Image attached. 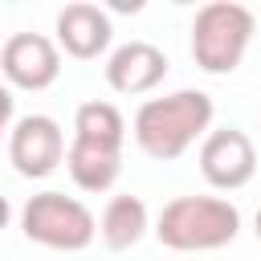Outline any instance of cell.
Instances as JSON below:
<instances>
[{"instance_id":"9a60e30c","label":"cell","mask_w":261,"mask_h":261,"mask_svg":"<svg viewBox=\"0 0 261 261\" xmlns=\"http://www.w3.org/2000/svg\"><path fill=\"white\" fill-rule=\"evenodd\" d=\"M253 232H257V241H261V208H257V216H253Z\"/></svg>"},{"instance_id":"ba28073f","label":"cell","mask_w":261,"mask_h":261,"mask_svg":"<svg viewBox=\"0 0 261 261\" xmlns=\"http://www.w3.org/2000/svg\"><path fill=\"white\" fill-rule=\"evenodd\" d=\"M110 37H114V24H110L106 8H98L90 0L65 4L57 12V45L77 61H94L98 53H106Z\"/></svg>"},{"instance_id":"7c38bea8","label":"cell","mask_w":261,"mask_h":261,"mask_svg":"<svg viewBox=\"0 0 261 261\" xmlns=\"http://www.w3.org/2000/svg\"><path fill=\"white\" fill-rule=\"evenodd\" d=\"M73 135L77 139H98V143H122L126 139V118L114 102H82L73 114Z\"/></svg>"},{"instance_id":"5b68a950","label":"cell","mask_w":261,"mask_h":261,"mask_svg":"<svg viewBox=\"0 0 261 261\" xmlns=\"http://www.w3.org/2000/svg\"><path fill=\"white\" fill-rule=\"evenodd\" d=\"M8 159L29 179H45L49 171H57V163L65 159V135H61L57 118L24 114L20 122H12V130H8Z\"/></svg>"},{"instance_id":"8fae6325","label":"cell","mask_w":261,"mask_h":261,"mask_svg":"<svg viewBox=\"0 0 261 261\" xmlns=\"http://www.w3.org/2000/svg\"><path fill=\"white\" fill-rule=\"evenodd\" d=\"M147 228H151V216L139 196H110V204L102 208V220H98V237L110 253L135 249L147 237Z\"/></svg>"},{"instance_id":"6da1fadb","label":"cell","mask_w":261,"mask_h":261,"mask_svg":"<svg viewBox=\"0 0 261 261\" xmlns=\"http://www.w3.org/2000/svg\"><path fill=\"white\" fill-rule=\"evenodd\" d=\"M212 114L216 106L204 90H175L163 98H147L135 110V143L143 155L171 163L212 126Z\"/></svg>"},{"instance_id":"5bb4252c","label":"cell","mask_w":261,"mask_h":261,"mask_svg":"<svg viewBox=\"0 0 261 261\" xmlns=\"http://www.w3.org/2000/svg\"><path fill=\"white\" fill-rule=\"evenodd\" d=\"M8 220H12V208H8V200H4V196H0V232H4V228H8Z\"/></svg>"},{"instance_id":"8992f818","label":"cell","mask_w":261,"mask_h":261,"mask_svg":"<svg viewBox=\"0 0 261 261\" xmlns=\"http://www.w3.org/2000/svg\"><path fill=\"white\" fill-rule=\"evenodd\" d=\"M200 171L220 192L245 188L253 179V171H257V147H253V139L245 130H237V126L212 130L200 143Z\"/></svg>"},{"instance_id":"277c9868","label":"cell","mask_w":261,"mask_h":261,"mask_svg":"<svg viewBox=\"0 0 261 261\" xmlns=\"http://www.w3.org/2000/svg\"><path fill=\"white\" fill-rule=\"evenodd\" d=\"M20 228H24V237L33 245L61 249V253H82L98 237L94 212L82 200L65 196V192H37V196H29V204L20 208Z\"/></svg>"},{"instance_id":"4fadbf2b","label":"cell","mask_w":261,"mask_h":261,"mask_svg":"<svg viewBox=\"0 0 261 261\" xmlns=\"http://www.w3.org/2000/svg\"><path fill=\"white\" fill-rule=\"evenodd\" d=\"M12 130V90L0 86V139Z\"/></svg>"},{"instance_id":"7a4b0ae2","label":"cell","mask_w":261,"mask_h":261,"mask_svg":"<svg viewBox=\"0 0 261 261\" xmlns=\"http://www.w3.org/2000/svg\"><path fill=\"white\" fill-rule=\"evenodd\" d=\"M241 232L237 204L220 196H175L155 220V237L175 253H208L232 245Z\"/></svg>"},{"instance_id":"3957f363","label":"cell","mask_w":261,"mask_h":261,"mask_svg":"<svg viewBox=\"0 0 261 261\" xmlns=\"http://www.w3.org/2000/svg\"><path fill=\"white\" fill-rule=\"evenodd\" d=\"M257 33V16L237 0H212L192 20V57L204 73H232Z\"/></svg>"},{"instance_id":"30bf717a","label":"cell","mask_w":261,"mask_h":261,"mask_svg":"<svg viewBox=\"0 0 261 261\" xmlns=\"http://www.w3.org/2000/svg\"><path fill=\"white\" fill-rule=\"evenodd\" d=\"M65 167L82 192H106L114 188L122 171V143H98V139H77L65 151Z\"/></svg>"},{"instance_id":"9c48e42d","label":"cell","mask_w":261,"mask_h":261,"mask_svg":"<svg viewBox=\"0 0 261 261\" xmlns=\"http://www.w3.org/2000/svg\"><path fill=\"white\" fill-rule=\"evenodd\" d=\"M167 77V57L151 41H126L106 57V82L114 94H147Z\"/></svg>"},{"instance_id":"52a82bcc","label":"cell","mask_w":261,"mask_h":261,"mask_svg":"<svg viewBox=\"0 0 261 261\" xmlns=\"http://www.w3.org/2000/svg\"><path fill=\"white\" fill-rule=\"evenodd\" d=\"M0 69L16 90H49L61 73V49L41 33H12L0 49Z\"/></svg>"}]
</instances>
